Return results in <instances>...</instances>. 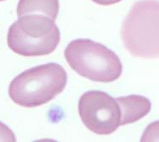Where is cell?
Here are the masks:
<instances>
[{"label": "cell", "instance_id": "cell-1", "mask_svg": "<svg viewBox=\"0 0 159 142\" xmlns=\"http://www.w3.org/2000/svg\"><path fill=\"white\" fill-rule=\"evenodd\" d=\"M67 74L57 63L27 69L11 81L9 95L23 107H37L48 103L65 89Z\"/></svg>", "mask_w": 159, "mask_h": 142}, {"label": "cell", "instance_id": "cell-2", "mask_svg": "<svg viewBox=\"0 0 159 142\" xmlns=\"http://www.w3.org/2000/svg\"><path fill=\"white\" fill-rule=\"evenodd\" d=\"M121 37L128 51L144 59L159 58V2L140 0L124 19Z\"/></svg>", "mask_w": 159, "mask_h": 142}, {"label": "cell", "instance_id": "cell-3", "mask_svg": "<svg viewBox=\"0 0 159 142\" xmlns=\"http://www.w3.org/2000/svg\"><path fill=\"white\" fill-rule=\"evenodd\" d=\"M64 55L70 67L89 80L111 83L120 78L123 66L112 50L89 39L69 43Z\"/></svg>", "mask_w": 159, "mask_h": 142}, {"label": "cell", "instance_id": "cell-4", "mask_svg": "<svg viewBox=\"0 0 159 142\" xmlns=\"http://www.w3.org/2000/svg\"><path fill=\"white\" fill-rule=\"evenodd\" d=\"M60 40L61 33L55 21L36 14L19 17L10 26L7 35L9 48L26 57L51 54Z\"/></svg>", "mask_w": 159, "mask_h": 142}, {"label": "cell", "instance_id": "cell-5", "mask_svg": "<svg viewBox=\"0 0 159 142\" xmlns=\"http://www.w3.org/2000/svg\"><path fill=\"white\" fill-rule=\"evenodd\" d=\"M78 112L87 129L97 135H111L122 126L119 103L103 91L91 90L83 94Z\"/></svg>", "mask_w": 159, "mask_h": 142}, {"label": "cell", "instance_id": "cell-6", "mask_svg": "<svg viewBox=\"0 0 159 142\" xmlns=\"http://www.w3.org/2000/svg\"><path fill=\"white\" fill-rule=\"evenodd\" d=\"M122 111V126L135 123L146 117L152 109L149 99L141 95H128L116 98Z\"/></svg>", "mask_w": 159, "mask_h": 142}, {"label": "cell", "instance_id": "cell-7", "mask_svg": "<svg viewBox=\"0 0 159 142\" xmlns=\"http://www.w3.org/2000/svg\"><path fill=\"white\" fill-rule=\"evenodd\" d=\"M60 9L59 0H20L17 5V16L43 15L50 19H57Z\"/></svg>", "mask_w": 159, "mask_h": 142}, {"label": "cell", "instance_id": "cell-8", "mask_svg": "<svg viewBox=\"0 0 159 142\" xmlns=\"http://www.w3.org/2000/svg\"><path fill=\"white\" fill-rule=\"evenodd\" d=\"M140 141H159V121L150 123L143 133Z\"/></svg>", "mask_w": 159, "mask_h": 142}, {"label": "cell", "instance_id": "cell-9", "mask_svg": "<svg viewBox=\"0 0 159 142\" xmlns=\"http://www.w3.org/2000/svg\"><path fill=\"white\" fill-rule=\"evenodd\" d=\"M0 141H16L13 131L2 122H0Z\"/></svg>", "mask_w": 159, "mask_h": 142}, {"label": "cell", "instance_id": "cell-10", "mask_svg": "<svg viewBox=\"0 0 159 142\" xmlns=\"http://www.w3.org/2000/svg\"><path fill=\"white\" fill-rule=\"evenodd\" d=\"M94 3L100 4V5H104V6H107V5H112L115 3H117L121 2L122 0H92Z\"/></svg>", "mask_w": 159, "mask_h": 142}, {"label": "cell", "instance_id": "cell-11", "mask_svg": "<svg viewBox=\"0 0 159 142\" xmlns=\"http://www.w3.org/2000/svg\"><path fill=\"white\" fill-rule=\"evenodd\" d=\"M2 1H4V0H0V2H2Z\"/></svg>", "mask_w": 159, "mask_h": 142}]
</instances>
